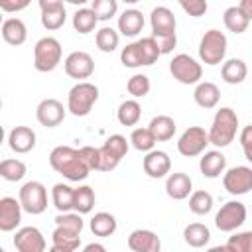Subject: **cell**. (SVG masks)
Masks as SVG:
<instances>
[{"label": "cell", "mask_w": 252, "mask_h": 252, "mask_svg": "<svg viewBox=\"0 0 252 252\" xmlns=\"http://www.w3.org/2000/svg\"><path fill=\"white\" fill-rule=\"evenodd\" d=\"M49 165L69 181H83L91 173V167L85 163L81 152L71 146L53 148L49 154Z\"/></svg>", "instance_id": "cell-1"}, {"label": "cell", "mask_w": 252, "mask_h": 252, "mask_svg": "<svg viewBox=\"0 0 252 252\" xmlns=\"http://www.w3.org/2000/svg\"><path fill=\"white\" fill-rule=\"evenodd\" d=\"M236 130H238L236 112L230 106H222V108L217 110V114L213 118V124H211V130H209V140L217 148H226L234 140Z\"/></svg>", "instance_id": "cell-2"}, {"label": "cell", "mask_w": 252, "mask_h": 252, "mask_svg": "<svg viewBox=\"0 0 252 252\" xmlns=\"http://www.w3.org/2000/svg\"><path fill=\"white\" fill-rule=\"evenodd\" d=\"M98 100V87L89 81H79L67 94V110L73 116H87Z\"/></svg>", "instance_id": "cell-3"}, {"label": "cell", "mask_w": 252, "mask_h": 252, "mask_svg": "<svg viewBox=\"0 0 252 252\" xmlns=\"http://www.w3.org/2000/svg\"><path fill=\"white\" fill-rule=\"evenodd\" d=\"M61 43L59 39L45 35L33 47V67L39 73H49L61 63Z\"/></svg>", "instance_id": "cell-4"}, {"label": "cell", "mask_w": 252, "mask_h": 252, "mask_svg": "<svg viewBox=\"0 0 252 252\" xmlns=\"http://www.w3.org/2000/svg\"><path fill=\"white\" fill-rule=\"evenodd\" d=\"M226 55V35L220 30H209L201 37L199 57L205 65H219Z\"/></svg>", "instance_id": "cell-5"}, {"label": "cell", "mask_w": 252, "mask_h": 252, "mask_svg": "<svg viewBox=\"0 0 252 252\" xmlns=\"http://www.w3.org/2000/svg\"><path fill=\"white\" fill-rule=\"evenodd\" d=\"M169 73L181 85H197L203 77V67L191 55L179 53L169 61Z\"/></svg>", "instance_id": "cell-6"}, {"label": "cell", "mask_w": 252, "mask_h": 252, "mask_svg": "<svg viewBox=\"0 0 252 252\" xmlns=\"http://www.w3.org/2000/svg\"><path fill=\"white\" fill-rule=\"evenodd\" d=\"M100 152V163L98 171H112L122 161V158L128 154V142L120 134H112L106 138V142L98 148Z\"/></svg>", "instance_id": "cell-7"}, {"label": "cell", "mask_w": 252, "mask_h": 252, "mask_svg": "<svg viewBox=\"0 0 252 252\" xmlns=\"http://www.w3.org/2000/svg\"><path fill=\"white\" fill-rule=\"evenodd\" d=\"M246 207L240 201H228L224 203L219 213L215 215V226L220 232H234L236 228H240L246 220Z\"/></svg>", "instance_id": "cell-8"}, {"label": "cell", "mask_w": 252, "mask_h": 252, "mask_svg": "<svg viewBox=\"0 0 252 252\" xmlns=\"http://www.w3.org/2000/svg\"><path fill=\"white\" fill-rule=\"evenodd\" d=\"M20 203L26 213L41 215L47 209V189L39 181H28L20 189Z\"/></svg>", "instance_id": "cell-9"}, {"label": "cell", "mask_w": 252, "mask_h": 252, "mask_svg": "<svg viewBox=\"0 0 252 252\" xmlns=\"http://www.w3.org/2000/svg\"><path fill=\"white\" fill-rule=\"evenodd\" d=\"M211 144L209 132L201 126H189L177 140V152L185 158H195L205 152V148Z\"/></svg>", "instance_id": "cell-10"}, {"label": "cell", "mask_w": 252, "mask_h": 252, "mask_svg": "<svg viewBox=\"0 0 252 252\" xmlns=\"http://www.w3.org/2000/svg\"><path fill=\"white\" fill-rule=\"evenodd\" d=\"M222 185L230 195H246L252 189V167L236 165L224 171Z\"/></svg>", "instance_id": "cell-11"}, {"label": "cell", "mask_w": 252, "mask_h": 252, "mask_svg": "<svg viewBox=\"0 0 252 252\" xmlns=\"http://www.w3.org/2000/svg\"><path fill=\"white\" fill-rule=\"evenodd\" d=\"M63 65H65V73L71 79L83 81V79H89L94 73V61H93V57L87 51H73V53H69Z\"/></svg>", "instance_id": "cell-12"}, {"label": "cell", "mask_w": 252, "mask_h": 252, "mask_svg": "<svg viewBox=\"0 0 252 252\" xmlns=\"http://www.w3.org/2000/svg\"><path fill=\"white\" fill-rule=\"evenodd\" d=\"M14 246L20 252H43L47 248V242H45V238H43L39 228H35V226H22L20 230H16Z\"/></svg>", "instance_id": "cell-13"}, {"label": "cell", "mask_w": 252, "mask_h": 252, "mask_svg": "<svg viewBox=\"0 0 252 252\" xmlns=\"http://www.w3.org/2000/svg\"><path fill=\"white\" fill-rule=\"evenodd\" d=\"M37 122L45 128H55L65 118V108L57 98H43L35 108Z\"/></svg>", "instance_id": "cell-14"}, {"label": "cell", "mask_w": 252, "mask_h": 252, "mask_svg": "<svg viewBox=\"0 0 252 252\" xmlns=\"http://www.w3.org/2000/svg\"><path fill=\"white\" fill-rule=\"evenodd\" d=\"M142 167H144V171H146L148 177L161 179L171 169V158L163 150H150V152H146V158L142 161Z\"/></svg>", "instance_id": "cell-15"}, {"label": "cell", "mask_w": 252, "mask_h": 252, "mask_svg": "<svg viewBox=\"0 0 252 252\" xmlns=\"http://www.w3.org/2000/svg\"><path fill=\"white\" fill-rule=\"evenodd\" d=\"M22 203L20 199L16 201L14 197H2L0 199V230L10 232L22 222Z\"/></svg>", "instance_id": "cell-16"}, {"label": "cell", "mask_w": 252, "mask_h": 252, "mask_svg": "<svg viewBox=\"0 0 252 252\" xmlns=\"http://www.w3.org/2000/svg\"><path fill=\"white\" fill-rule=\"evenodd\" d=\"M128 248L132 252H159L161 242H159V236L154 230L136 228L128 236Z\"/></svg>", "instance_id": "cell-17"}, {"label": "cell", "mask_w": 252, "mask_h": 252, "mask_svg": "<svg viewBox=\"0 0 252 252\" xmlns=\"http://www.w3.org/2000/svg\"><path fill=\"white\" fill-rule=\"evenodd\" d=\"M150 24H152V35H165V33H175V16L167 6H158L150 14Z\"/></svg>", "instance_id": "cell-18"}, {"label": "cell", "mask_w": 252, "mask_h": 252, "mask_svg": "<svg viewBox=\"0 0 252 252\" xmlns=\"http://www.w3.org/2000/svg\"><path fill=\"white\" fill-rule=\"evenodd\" d=\"M8 146L16 154H28L35 146V132L30 126H16L8 134Z\"/></svg>", "instance_id": "cell-19"}, {"label": "cell", "mask_w": 252, "mask_h": 252, "mask_svg": "<svg viewBox=\"0 0 252 252\" xmlns=\"http://www.w3.org/2000/svg\"><path fill=\"white\" fill-rule=\"evenodd\" d=\"M191 189H193V181L187 173L183 171H175V173H169L167 179H165V193L167 197L175 199V201H183L191 195Z\"/></svg>", "instance_id": "cell-20"}, {"label": "cell", "mask_w": 252, "mask_h": 252, "mask_svg": "<svg viewBox=\"0 0 252 252\" xmlns=\"http://www.w3.org/2000/svg\"><path fill=\"white\" fill-rule=\"evenodd\" d=\"M144 28V14L136 8H130V10H124L120 16H118V32L126 37H134L142 32Z\"/></svg>", "instance_id": "cell-21"}, {"label": "cell", "mask_w": 252, "mask_h": 252, "mask_svg": "<svg viewBox=\"0 0 252 252\" xmlns=\"http://www.w3.org/2000/svg\"><path fill=\"white\" fill-rule=\"evenodd\" d=\"M199 169L205 177L209 179H215L219 177L220 173H224L226 169V158L219 152V150H213V152H205L201 161H199Z\"/></svg>", "instance_id": "cell-22"}, {"label": "cell", "mask_w": 252, "mask_h": 252, "mask_svg": "<svg viewBox=\"0 0 252 252\" xmlns=\"http://www.w3.org/2000/svg\"><path fill=\"white\" fill-rule=\"evenodd\" d=\"M81 246V234H75L63 226H55L51 234V250L53 252H73Z\"/></svg>", "instance_id": "cell-23"}, {"label": "cell", "mask_w": 252, "mask_h": 252, "mask_svg": "<svg viewBox=\"0 0 252 252\" xmlns=\"http://www.w3.org/2000/svg\"><path fill=\"white\" fill-rule=\"evenodd\" d=\"M193 98H195V102H197L201 108L209 110V108H215V106L219 104V100H220V91H219V87H217L215 83L203 81V83H197L195 93H193Z\"/></svg>", "instance_id": "cell-24"}, {"label": "cell", "mask_w": 252, "mask_h": 252, "mask_svg": "<svg viewBox=\"0 0 252 252\" xmlns=\"http://www.w3.org/2000/svg\"><path fill=\"white\" fill-rule=\"evenodd\" d=\"M2 37L10 45H22L28 37V28L20 18H6L2 22Z\"/></svg>", "instance_id": "cell-25"}, {"label": "cell", "mask_w": 252, "mask_h": 252, "mask_svg": "<svg viewBox=\"0 0 252 252\" xmlns=\"http://www.w3.org/2000/svg\"><path fill=\"white\" fill-rule=\"evenodd\" d=\"M246 75H248L246 63H244L242 59H236V57L224 61L222 67H220V77H222V81L228 83V85H240V83L246 79Z\"/></svg>", "instance_id": "cell-26"}, {"label": "cell", "mask_w": 252, "mask_h": 252, "mask_svg": "<svg viewBox=\"0 0 252 252\" xmlns=\"http://www.w3.org/2000/svg\"><path fill=\"white\" fill-rule=\"evenodd\" d=\"M51 201H53V207L59 213L73 211V205H75V189L69 187V185H65V183H55L53 189H51Z\"/></svg>", "instance_id": "cell-27"}, {"label": "cell", "mask_w": 252, "mask_h": 252, "mask_svg": "<svg viewBox=\"0 0 252 252\" xmlns=\"http://www.w3.org/2000/svg\"><path fill=\"white\" fill-rule=\"evenodd\" d=\"M148 128L152 130V134L156 136V140H158V142H167V140H171V138H173V134H175V130H177L175 120H173L171 116H167V114L154 116Z\"/></svg>", "instance_id": "cell-28"}, {"label": "cell", "mask_w": 252, "mask_h": 252, "mask_svg": "<svg viewBox=\"0 0 252 252\" xmlns=\"http://www.w3.org/2000/svg\"><path fill=\"white\" fill-rule=\"evenodd\" d=\"M116 226H118V222H116L114 215H110L106 211H100L91 219V232L94 236H100V238L112 236L116 232Z\"/></svg>", "instance_id": "cell-29"}, {"label": "cell", "mask_w": 252, "mask_h": 252, "mask_svg": "<svg viewBox=\"0 0 252 252\" xmlns=\"http://www.w3.org/2000/svg\"><path fill=\"white\" fill-rule=\"evenodd\" d=\"M183 238L191 248H203L211 240V230L203 222H191L183 230Z\"/></svg>", "instance_id": "cell-30"}, {"label": "cell", "mask_w": 252, "mask_h": 252, "mask_svg": "<svg viewBox=\"0 0 252 252\" xmlns=\"http://www.w3.org/2000/svg\"><path fill=\"white\" fill-rule=\"evenodd\" d=\"M222 22H224V26H226L228 32H232V33H242V32H246V28H248V24H250V18L242 12L240 6H230V8L224 10Z\"/></svg>", "instance_id": "cell-31"}, {"label": "cell", "mask_w": 252, "mask_h": 252, "mask_svg": "<svg viewBox=\"0 0 252 252\" xmlns=\"http://www.w3.org/2000/svg\"><path fill=\"white\" fill-rule=\"evenodd\" d=\"M140 116H142V106H140V102L136 98L124 100L116 110V118H118V122L122 126H136Z\"/></svg>", "instance_id": "cell-32"}, {"label": "cell", "mask_w": 252, "mask_h": 252, "mask_svg": "<svg viewBox=\"0 0 252 252\" xmlns=\"http://www.w3.org/2000/svg\"><path fill=\"white\" fill-rule=\"evenodd\" d=\"M96 22H98V18L93 12V8H79L73 14V28L79 33H91L96 28Z\"/></svg>", "instance_id": "cell-33"}, {"label": "cell", "mask_w": 252, "mask_h": 252, "mask_svg": "<svg viewBox=\"0 0 252 252\" xmlns=\"http://www.w3.org/2000/svg\"><path fill=\"white\" fill-rule=\"evenodd\" d=\"M94 41H96V47L102 51V53H112L116 47H118V41H120V35L116 30L104 26L96 32L94 35Z\"/></svg>", "instance_id": "cell-34"}, {"label": "cell", "mask_w": 252, "mask_h": 252, "mask_svg": "<svg viewBox=\"0 0 252 252\" xmlns=\"http://www.w3.org/2000/svg\"><path fill=\"white\" fill-rule=\"evenodd\" d=\"M94 207V191L93 187L89 185H81L75 189V205H73V211L81 213V215H87L91 213Z\"/></svg>", "instance_id": "cell-35"}, {"label": "cell", "mask_w": 252, "mask_h": 252, "mask_svg": "<svg viewBox=\"0 0 252 252\" xmlns=\"http://www.w3.org/2000/svg\"><path fill=\"white\" fill-rule=\"evenodd\" d=\"M189 209L195 215H209L213 211V195L209 191H193L189 195Z\"/></svg>", "instance_id": "cell-36"}, {"label": "cell", "mask_w": 252, "mask_h": 252, "mask_svg": "<svg viewBox=\"0 0 252 252\" xmlns=\"http://www.w3.org/2000/svg\"><path fill=\"white\" fill-rule=\"evenodd\" d=\"M67 20V12L65 6H57V8H49V10H41V26L49 32H55L59 28H63Z\"/></svg>", "instance_id": "cell-37"}, {"label": "cell", "mask_w": 252, "mask_h": 252, "mask_svg": "<svg viewBox=\"0 0 252 252\" xmlns=\"http://www.w3.org/2000/svg\"><path fill=\"white\" fill-rule=\"evenodd\" d=\"M28 167L22 159H2L0 161V175L6 181H20L24 179Z\"/></svg>", "instance_id": "cell-38"}, {"label": "cell", "mask_w": 252, "mask_h": 252, "mask_svg": "<svg viewBox=\"0 0 252 252\" xmlns=\"http://www.w3.org/2000/svg\"><path fill=\"white\" fill-rule=\"evenodd\" d=\"M130 142L138 152H150V150H154L158 140L150 128H134L130 134Z\"/></svg>", "instance_id": "cell-39"}, {"label": "cell", "mask_w": 252, "mask_h": 252, "mask_svg": "<svg viewBox=\"0 0 252 252\" xmlns=\"http://www.w3.org/2000/svg\"><path fill=\"white\" fill-rule=\"evenodd\" d=\"M55 226H63V228H67V230H71V232H75V234H81L83 232V228H85V222H83V217H81V213H71V211H67V213H59L57 217H55Z\"/></svg>", "instance_id": "cell-40"}, {"label": "cell", "mask_w": 252, "mask_h": 252, "mask_svg": "<svg viewBox=\"0 0 252 252\" xmlns=\"http://www.w3.org/2000/svg\"><path fill=\"white\" fill-rule=\"evenodd\" d=\"M120 61H122V65H124V67H130V69L142 67V65H144V59H142L140 43H138V41L128 43V45L120 51Z\"/></svg>", "instance_id": "cell-41"}, {"label": "cell", "mask_w": 252, "mask_h": 252, "mask_svg": "<svg viewBox=\"0 0 252 252\" xmlns=\"http://www.w3.org/2000/svg\"><path fill=\"white\" fill-rule=\"evenodd\" d=\"M126 89H128V93H130L134 98H142V96H146V94L150 93V89H152L150 77H148V75H142V73H136V75H132V77L128 79Z\"/></svg>", "instance_id": "cell-42"}, {"label": "cell", "mask_w": 252, "mask_h": 252, "mask_svg": "<svg viewBox=\"0 0 252 252\" xmlns=\"http://www.w3.org/2000/svg\"><path fill=\"white\" fill-rule=\"evenodd\" d=\"M224 250H228V252H252V230L232 234L228 238V242L224 244Z\"/></svg>", "instance_id": "cell-43"}, {"label": "cell", "mask_w": 252, "mask_h": 252, "mask_svg": "<svg viewBox=\"0 0 252 252\" xmlns=\"http://www.w3.org/2000/svg\"><path fill=\"white\" fill-rule=\"evenodd\" d=\"M138 43H140V49H142L144 65H154V63L159 59V55H161L156 37H154V35H150V37H142V39H138Z\"/></svg>", "instance_id": "cell-44"}, {"label": "cell", "mask_w": 252, "mask_h": 252, "mask_svg": "<svg viewBox=\"0 0 252 252\" xmlns=\"http://www.w3.org/2000/svg\"><path fill=\"white\" fill-rule=\"evenodd\" d=\"M91 8L98 20L106 22L118 12V0H91Z\"/></svg>", "instance_id": "cell-45"}, {"label": "cell", "mask_w": 252, "mask_h": 252, "mask_svg": "<svg viewBox=\"0 0 252 252\" xmlns=\"http://www.w3.org/2000/svg\"><path fill=\"white\" fill-rule=\"evenodd\" d=\"M179 2V6L183 8V12L185 14H189L191 18H201V16H205V12H207V0H177Z\"/></svg>", "instance_id": "cell-46"}, {"label": "cell", "mask_w": 252, "mask_h": 252, "mask_svg": "<svg viewBox=\"0 0 252 252\" xmlns=\"http://www.w3.org/2000/svg\"><path fill=\"white\" fill-rule=\"evenodd\" d=\"M79 152H81V156H83L85 163L91 167V171H93V169H96V171H98V163H100V152H98V148L83 146V148H79Z\"/></svg>", "instance_id": "cell-47"}, {"label": "cell", "mask_w": 252, "mask_h": 252, "mask_svg": "<svg viewBox=\"0 0 252 252\" xmlns=\"http://www.w3.org/2000/svg\"><path fill=\"white\" fill-rule=\"evenodd\" d=\"M154 37H156V41H158V47H159L161 55H165V53H171V51H173V47H175V43H177V35H175V33L154 35Z\"/></svg>", "instance_id": "cell-48"}, {"label": "cell", "mask_w": 252, "mask_h": 252, "mask_svg": "<svg viewBox=\"0 0 252 252\" xmlns=\"http://www.w3.org/2000/svg\"><path fill=\"white\" fill-rule=\"evenodd\" d=\"M30 2L32 0H0V8L2 12L12 14V12H22L24 8H28Z\"/></svg>", "instance_id": "cell-49"}, {"label": "cell", "mask_w": 252, "mask_h": 252, "mask_svg": "<svg viewBox=\"0 0 252 252\" xmlns=\"http://www.w3.org/2000/svg\"><path fill=\"white\" fill-rule=\"evenodd\" d=\"M240 146H242V150H246V148H252V124H248V126H244L242 130H240Z\"/></svg>", "instance_id": "cell-50"}, {"label": "cell", "mask_w": 252, "mask_h": 252, "mask_svg": "<svg viewBox=\"0 0 252 252\" xmlns=\"http://www.w3.org/2000/svg\"><path fill=\"white\" fill-rule=\"evenodd\" d=\"M37 4H39L41 10H49V8L63 6V0H37Z\"/></svg>", "instance_id": "cell-51"}, {"label": "cell", "mask_w": 252, "mask_h": 252, "mask_svg": "<svg viewBox=\"0 0 252 252\" xmlns=\"http://www.w3.org/2000/svg\"><path fill=\"white\" fill-rule=\"evenodd\" d=\"M240 8H242V12L252 20V0H240V4H238Z\"/></svg>", "instance_id": "cell-52"}, {"label": "cell", "mask_w": 252, "mask_h": 252, "mask_svg": "<svg viewBox=\"0 0 252 252\" xmlns=\"http://www.w3.org/2000/svg\"><path fill=\"white\" fill-rule=\"evenodd\" d=\"M85 252H93V250H96V252H104L106 248L102 246V244H96V242H91V244H87L85 248H83Z\"/></svg>", "instance_id": "cell-53"}, {"label": "cell", "mask_w": 252, "mask_h": 252, "mask_svg": "<svg viewBox=\"0 0 252 252\" xmlns=\"http://www.w3.org/2000/svg\"><path fill=\"white\" fill-rule=\"evenodd\" d=\"M65 2H69V4H75V6H83V4H87L89 0H65Z\"/></svg>", "instance_id": "cell-54"}, {"label": "cell", "mask_w": 252, "mask_h": 252, "mask_svg": "<svg viewBox=\"0 0 252 252\" xmlns=\"http://www.w3.org/2000/svg\"><path fill=\"white\" fill-rule=\"evenodd\" d=\"M244 156H246V159L252 163V148H246V150H244Z\"/></svg>", "instance_id": "cell-55"}, {"label": "cell", "mask_w": 252, "mask_h": 252, "mask_svg": "<svg viewBox=\"0 0 252 252\" xmlns=\"http://www.w3.org/2000/svg\"><path fill=\"white\" fill-rule=\"evenodd\" d=\"M124 4H136V2H140V0H122Z\"/></svg>", "instance_id": "cell-56"}]
</instances>
